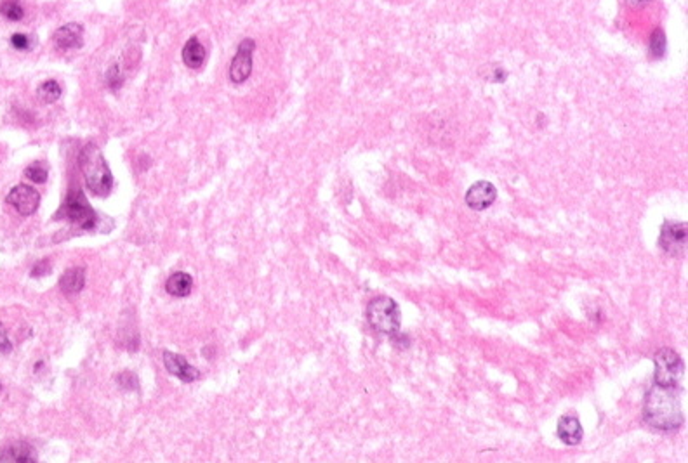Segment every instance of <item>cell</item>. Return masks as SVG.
I'll list each match as a JSON object with an SVG mask.
<instances>
[{"instance_id":"1","label":"cell","mask_w":688,"mask_h":463,"mask_svg":"<svg viewBox=\"0 0 688 463\" xmlns=\"http://www.w3.org/2000/svg\"><path fill=\"white\" fill-rule=\"evenodd\" d=\"M643 420L657 430H678L683 425V410L676 387H660L653 383L643 403Z\"/></svg>"},{"instance_id":"2","label":"cell","mask_w":688,"mask_h":463,"mask_svg":"<svg viewBox=\"0 0 688 463\" xmlns=\"http://www.w3.org/2000/svg\"><path fill=\"white\" fill-rule=\"evenodd\" d=\"M85 184L96 197H106L113 188V176L105 156L96 144H87L78 156Z\"/></svg>"},{"instance_id":"3","label":"cell","mask_w":688,"mask_h":463,"mask_svg":"<svg viewBox=\"0 0 688 463\" xmlns=\"http://www.w3.org/2000/svg\"><path fill=\"white\" fill-rule=\"evenodd\" d=\"M367 320L376 332L385 335L398 334L402 325V313L393 298L378 297L369 304Z\"/></svg>"},{"instance_id":"4","label":"cell","mask_w":688,"mask_h":463,"mask_svg":"<svg viewBox=\"0 0 688 463\" xmlns=\"http://www.w3.org/2000/svg\"><path fill=\"white\" fill-rule=\"evenodd\" d=\"M655 363V375L653 383L660 387H678L681 376H683L685 366L680 356L673 349H660L653 358Z\"/></svg>"},{"instance_id":"5","label":"cell","mask_w":688,"mask_h":463,"mask_svg":"<svg viewBox=\"0 0 688 463\" xmlns=\"http://www.w3.org/2000/svg\"><path fill=\"white\" fill-rule=\"evenodd\" d=\"M64 217L70 222L77 224L78 228L84 229V231H89V229L94 228L96 224V212L92 210L89 201L85 200L84 193L80 190L70 191L64 200L63 208L58 214V217Z\"/></svg>"},{"instance_id":"6","label":"cell","mask_w":688,"mask_h":463,"mask_svg":"<svg viewBox=\"0 0 688 463\" xmlns=\"http://www.w3.org/2000/svg\"><path fill=\"white\" fill-rule=\"evenodd\" d=\"M659 246L671 257H681L687 250V224L666 222L660 229Z\"/></svg>"},{"instance_id":"7","label":"cell","mask_w":688,"mask_h":463,"mask_svg":"<svg viewBox=\"0 0 688 463\" xmlns=\"http://www.w3.org/2000/svg\"><path fill=\"white\" fill-rule=\"evenodd\" d=\"M254 40L245 39L238 46L237 54H235L231 66H229V80L233 84H242L251 77L252 71V53H254Z\"/></svg>"},{"instance_id":"8","label":"cell","mask_w":688,"mask_h":463,"mask_svg":"<svg viewBox=\"0 0 688 463\" xmlns=\"http://www.w3.org/2000/svg\"><path fill=\"white\" fill-rule=\"evenodd\" d=\"M8 203L18 210V214L33 215L40 205V194L35 188L28 186V184H18L12 188L8 194Z\"/></svg>"},{"instance_id":"9","label":"cell","mask_w":688,"mask_h":463,"mask_svg":"<svg viewBox=\"0 0 688 463\" xmlns=\"http://www.w3.org/2000/svg\"><path fill=\"white\" fill-rule=\"evenodd\" d=\"M495 200H497V190L488 181L473 184L466 193V205L473 210H485V208L492 207Z\"/></svg>"},{"instance_id":"10","label":"cell","mask_w":688,"mask_h":463,"mask_svg":"<svg viewBox=\"0 0 688 463\" xmlns=\"http://www.w3.org/2000/svg\"><path fill=\"white\" fill-rule=\"evenodd\" d=\"M164 365H166L167 372H169L170 375L177 376V379L184 383L195 382V380L200 376V372H198L195 366H191L183 356L174 354V352L169 351L164 352Z\"/></svg>"},{"instance_id":"11","label":"cell","mask_w":688,"mask_h":463,"mask_svg":"<svg viewBox=\"0 0 688 463\" xmlns=\"http://www.w3.org/2000/svg\"><path fill=\"white\" fill-rule=\"evenodd\" d=\"M54 46L61 51H68V49H75V47L82 46V40H84V28L78 23H68V25L61 26L54 32L53 35Z\"/></svg>"},{"instance_id":"12","label":"cell","mask_w":688,"mask_h":463,"mask_svg":"<svg viewBox=\"0 0 688 463\" xmlns=\"http://www.w3.org/2000/svg\"><path fill=\"white\" fill-rule=\"evenodd\" d=\"M556 434L560 441L567 446H576L583 441V425L577 420V417L565 415L558 421Z\"/></svg>"},{"instance_id":"13","label":"cell","mask_w":688,"mask_h":463,"mask_svg":"<svg viewBox=\"0 0 688 463\" xmlns=\"http://www.w3.org/2000/svg\"><path fill=\"white\" fill-rule=\"evenodd\" d=\"M0 462L9 463H33L37 462L35 453H33L32 446L26 442H15V444L8 446L4 451L0 453Z\"/></svg>"},{"instance_id":"14","label":"cell","mask_w":688,"mask_h":463,"mask_svg":"<svg viewBox=\"0 0 688 463\" xmlns=\"http://www.w3.org/2000/svg\"><path fill=\"white\" fill-rule=\"evenodd\" d=\"M85 284V271L84 267H70L64 271L63 276L60 278L61 290L67 293H78Z\"/></svg>"},{"instance_id":"15","label":"cell","mask_w":688,"mask_h":463,"mask_svg":"<svg viewBox=\"0 0 688 463\" xmlns=\"http://www.w3.org/2000/svg\"><path fill=\"white\" fill-rule=\"evenodd\" d=\"M183 61L191 70H198L205 63V49L197 39H190L183 47Z\"/></svg>"},{"instance_id":"16","label":"cell","mask_w":688,"mask_h":463,"mask_svg":"<svg viewBox=\"0 0 688 463\" xmlns=\"http://www.w3.org/2000/svg\"><path fill=\"white\" fill-rule=\"evenodd\" d=\"M191 287H193V280L188 273H174L166 283L167 293H170L173 297H188Z\"/></svg>"},{"instance_id":"17","label":"cell","mask_w":688,"mask_h":463,"mask_svg":"<svg viewBox=\"0 0 688 463\" xmlns=\"http://www.w3.org/2000/svg\"><path fill=\"white\" fill-rule=\"evenodd\" d=\"M37 96H39L40 101L47 102V105H51V102H56L58 99L61 98L60 84H58L56 80L44 82V84L40 85L39 89H37Z\"/></svg>"},{"instance_id":"18","label":"cell","mask_w":688,"mask_h":463,"mask_svg":"<svg viewBox=\"0 0 688 463\" xmlns=\"http://www.w3.org/2000/svg\"><path fill=\"white\" fill-rule=\"evenodd\" d=\"M0 15L8 18L9 21H19L25 16V9L19 4L18 0H4L0 4Z\"/></svg>"},{"instance_id":"19","label":"cell","mask_w":688,"mask_h":463,"mask_svg":"<svg viewBox=\"0 0 688 463\" xmlns=\"http://www.w3.org/2000/svg\"><path fill=\"white\" fill-rule=\"evenodd\" d=\"M25 176L26 179L33 181V183L44 184L47 181L49 172H47V169L42 165V163H32V165L25 170Z\"/></svg>"},{"instance_id":"20","label":"cell","mask_w":688,"mask_h":463,"mask_svg":"<svg viewBox=\"0 0 688 463\" xmlns=\"http://www.w3.org/2000/svg\"><path fill=\"white\" fill-rule=\"evenodd\" d=\"M650 53L655 57H662L666 53V37H664L662 30H655L652 35V42H650Z\"/></svg>"},{"instance_id":"21","label":"cell","mask_w":688,"mask_h":463,"mask_svg":"<svg viewBox=\"0 0 688 463\" xmlns=\"http://www.w3.org/2000/svg\"><path fill=\"white\" fill-rule=\"evenodd\" d=\"M117 380H118V383H121V387L124 390H136L139 387L138 379H136V376L132 375V373H129V372L121 373Z\"/></svg>"},{"instance_id":"22","label":"cell","mask_w":688,"mask_h":463,"mask_svg":"<svg viewBox=\"0 0 688 463\" xmlns=\"http://www.w3.org/2000/svg\"><path fill=\"white\" fill-rule=\"evenodd\" d=\"M106 82H108L109 89H117L122 85V75L118 66H112L108 70V75H106Z\"/></svg>"},{"instance_id":"23","label":"cell","mask_w":688,"mask_h":463,"mask_svg":"<svg viewBox=\"0 0 688 463\" xmlns=\"http://www.w3.org/2000/svg\"><path fill=\"white\" fill-rule=\"evenodd\" d=\"M11 44L12 47L18 51L30 49V39L26 35H23V33H15V35L11 37Z\"/></svg>"},{"instance_id":"24","label":"cell","mask_w":688,"mask_h":463,"mask_svg":"<svg viewBox=\"0 0 688 463\" xmlns=\"http://www.w3.org/2000/svg\"><path fill=\"white\" fill-rule=\"evenodd\" d=\"M49 271H51L49 260H40V262H37L35 266H33L32 278H42V276H46Z\"/></svg>"},{"instance_id":"25","label":"cell","mask_w":688,"mask_h":463,"mask_svg":"<svg viewBox=\"0 0 688 463\" xmlns=\"http://www.w3.org/2000/svg\"><path fill=\"white\" fill-rule=\"evenodd\" d=\"M11 349H12V345H11V342H9L8 334H6V330L2 328V325H0V351L9 352Z\"/></svg>"},{"instance_id":"26","label":"cell","mask_w":688,"mask_h":463,"mask_svg":"<svg viewBox=\"0 0 688 463\" xmlns=\"http://www.w3.org/2000/svg\"><path fill=\"white\" fill-rule=\"evenodd\" d=\"M636 2H640V0H636Z\"/></svg>"},{"instance_id":"27","label":"cell","mask_w":688,"mask_h":463,"mask_svg":"<svg viewBox=\"0 0 688 463\" xmlns=\"http://www.w3.org/2000/svg\"><path fill=\"white\" fill-rule=\"evenodd\" d=\"M0 389H2V385H0Z\"/></svg>"}]
</instances>
